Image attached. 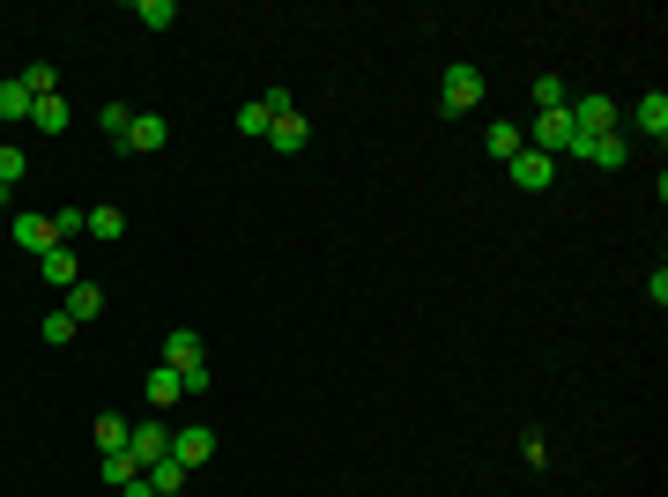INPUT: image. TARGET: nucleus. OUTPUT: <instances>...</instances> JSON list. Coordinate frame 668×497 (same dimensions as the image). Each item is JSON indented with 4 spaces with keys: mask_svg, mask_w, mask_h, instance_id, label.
I'll list each match as a JSON object with an SVG mask.
<instances>
[{
    "mask_svg": "<svg viewBox=\"0 0 668 497\" xmlns=\"http://www.w3.org/2000/svg\"><path fill=\"white\" fill-rule=\"evenodd\" d=\"M572 157H586L594 171H624L631 164V141H624V126H617V134H580Z\"/></svg>",
    "mask_w": 668,
    "mask_h": 497,
    "instance_id": "obj_1",
    "label": "nucleus"
},
{
    "mask_svg": "<svg viewBox=\"0 0 668 497\" xmlns=\"http://www.w3.org/2000/svg\"><path fill=\"white\" fill-rule=\"evenodd\" d=\"M164 364H171L178 378L209 372V349H201V334H194V327H171V334H164Z\"/></svg>",
    "mask_w": 668,
    "mask_h": 497,
    "instance_id": "obj_2",
    "label": "nucleus"
},
{
    "mask_svg": "<svg viewBox=\"0 0 668 497\" xmlns=\"http://www.w3.org/2000/svg\"><path fill=\"white\" fill-rule=\"evenodd\" d=\"M565 112H572V141H580V134H617V104H609L602 89H594V97H572Z\"/></svg>",
    "mask_w": 668,
    "mask_h": 497,
    "instance_id": "obj_3",
    "label": "nucleus"
},
{
    "mask_svg": "<svg viewBox=\"0 0 668 497\" xmlns=\"http://www.w3.org/2000/svg\"><path fill=\"white\" fill-rule=\"evenodd\" d=\"M475 97H483V75H475V67H468V60H460V67H446V83H438V104H446V112H475Z\"/></svg>",
    "mask_w": 668,
    "mask_h": 497,
    "instance_id": "obj_4",
    "label": "nucleus"
},
{
    "mask_svg": "<svg viewBox=\"0 0 668 497\" xmlns=\"http://www.w3.org/2000/svg\"><path fill=\"white\" fill-rule=\"evenodd\" d=\"M275 112H290V97H283V89H260L252 104H238V134H252V141H268V126H275Z\"/></svg>",
    "mask_w": 668,
    "mask_h": 497,
    "instance_id": "obj_5",
    "label": "nucleus"
},
{
    "mask_svg": "<svg viewBox=\"0 0 668 497\" xmlns=\"http://www.w3.org/2000/svg\"><path fill=\"white\" fill-rule=\"evenodd\" d=\"M171 460H178V468H209V460H215V431H209V423L171 431Z\"/></svg>",
    "mask_w": 668,
    "mask_h": 497,
    "instance_id": "obj_6",
    "label": "nucleus"
},
{
    "mask_svg": "<svg viewBox=\"0 0 668 497\" xmlns=\"http://www.w3.org/2000/svg\"><path fill=\"white\" fill-rule=\"evenodd\" d=\"M126 453L141 460V468H149V460H164V453H171V423H164V415L134 423V431H126Z\"/></svg>",
    "mask_w": 668,
    "mask_h": 497,
    "instance_id": "obj_7",
    "label": "nucleus"
},
{
    "mask_svg": "<svg viewBox=\"0 0 668 497\" xmlns=\"http://www.w3.org/2000/svg\"><path fill=\"white\" fill-rule=\"evenodd\" d=\"M512 186H520V194H549V178H557V157H535V149H520V157H512Z\"/></svg>",
    "mask_w": 668,
    "mask_h": 497,
    "instance_id": "obj_8",
    "label": "nucleus"
},
{
    "mask_svg": "<svg viewBox=\"0 0 668 497\" xmlns=\"http://www.w3.org/2000/svg\"><path fill=\"white\" fill-rule=\"evenodd\" d=\"M565 149H572V112L557 104V112L535 120V157H565Z\"/></svg>",
    "mask_w": 668,
    "mask_h": 497,
    "instance_id": "obj_9",
    "label": "nucleus"
},
{
    "mask_svg": "<svg viewBox=\"0 0 668 497\" xmlns=\"http://www.w3.org/2000/svg\"><path fill=\"white\" fill-rule=\"evenodd\" d=\"M38 275L52 283V290H75V283H83V260H75V246H52V252H38Z\"/></svg>",
    "mask_w": 668,
    "mask_h": 497,
    "instance_id": "obj_10",
    "label": "nucleus"
},
{
    "mask_svg": "<svg viewBox=\"0 0 668 497\" xmlns=\"http://www.w3.org/2000/svg\"><path fill=\"white\" fill-rule=\"evenodd\" d=\"M305 141H312V126H305V112H275V126H268V149H283V157H297V149H305Z\"/></svg>",
    "mask_w": 668,
    "mask_h": 497,
    "instance_id": "obj_11",
    "label": "nucleus"
},
{
    "mask_svg": "<svg viewBox=\"0 0 668 497\" xmlns=\"http://www.w3.org/2000/svg\"><path fill=\"white\" fill-rule=\"evenodd\" d=\"M164 141H171V126L157 120V112H134V134H126V149H134V157H157Z\"/></svg>",
    "mask_w": 668,
    "mask_h": 497,
    "instance_id": "obj_12",
    "label": "nucleus"
},
{
    "mask_svg": "<svg viewBox=\"0 0 668 497\" xmlns=\"http://www.w3.org/2000/svg\"><path fill=\"white\" fill-rule=\"evenodd\" d=\"M631 120H639V134H646V141H668V97H661V89H646Z\"/></svg>",
    "mask_w": 668,
    "mask_h": 497,
    "instance_id": "obj_13",
    "label": "nucleus"
},
{
    "mask_svg": "<svg viewBox=\"0 0 668 497\" xmlns=\"http://www.w3.org/2000/svg\"><path fill=\"white\" fill-rule=\"evenodd\" d=\"M141 475H149V490L157 497H186V468H178V460H149V468H141Z\"/></svg>",
    "mask_w": 668,
    "mask_h": 497,
    "instance_id": "obj_14",
    "label": "nucleus"
},
{
    "mask_svg": "<svg viewBox=\"0 0 668 497\" xmlns=\"http://www.w3.org/2000/svg\"><path fill=\"white\" fill-rule=\"evenodd\" d=\"M483 149H491L498 164H512V157L528 149V134H520V126H512V120H498V126H491V134H483Z\"/></svg>",
    "mask_w": 668,
    "mask_h": 497,
    "instance_id": "obj_15",
    "label": "nucleus"
},
{
    "mask_svg": "<svg viewBox=\"0 0 668 497\" xmlns=\"http://www.w3.org/2000/svg\"><path fill=\"white\" fill-rule=\"evenodd\" d=\"M15 246L23 252H52V215H15Z\"/></svg>",
    "mask_w": 668,
    "mask_h": 497,
    "instance_id": "obj_16",
    "label": "nucleus"
},
{
    "mask_svg": "<svg viewBox=\"0 0 668 497\" xmlns=\"http://www.w3.org/2000/svg\"><path fill=\"white\" fill-rule=\"evenodd\" d=\"M30 126L38 134H67V97H30Z\"/></svg>",
    "mask_w": 668,
    "mask_h": 497,
    "instance_id": "obj_17",
    "label": "nucleus"
},
{
    "mask_svg": "<svg viewBox=\"0 0 668 497\" xmlns=\"http://www.w3.org/2000/svg\"><path fill=\"white\" fill-rule=\"evenodd\" d=\"M60 312H67L75 327H83V320H97V312H104V290H97V283H75V290H67V305H60Z\"/></svg>",
    "mask_w": 668,
    "mask_h": 497,
    "instance_id": "obj_18",
    "label": "nucleus"
},
{
    "mask_svg": "<svg viewBox=\"0 0 668 497\" xmlns=\"http://www.w3.org/2000/svg\"><path fill=\"white\" fill-rule=\"evenodd\" d=\"M178 394H186V378L171 372V364H157V372H149V409L164 415V409H171V401H178Z\"/></svg>",
    "mask_w": 668,
    "mask_h": 497,
    "instance_id": "obj_19",
    "label": "nucleus"
},
{
    "mask_svg": "<svg viewBox=\"0 0 668 497\" xmlns=\"http://www.w3.org/2000/svg\"><path fill=\"white\" fill-rule=\"evenodd\" d=\"M15 83L30 89V97H60V67H52V60H30V67L15 75Z\"/></svg>",
    "mask_w": 668,
    "mask_h": 497,
    "instance_id": "obj_20",
    "label": "nucleus"
},
{
    "mask_svg": "<svg viewBox=\"0 0 668 497\" xmlns=\"http://www.w3.org/2000/svg\"><path fill=\"white\" fill-rule=\"evenodd\" d=\"M120 231H126L120 208H89V238H97V246H120Z\"/></svg>",
    "mask_w": 668,
    "mask_h": 497,
    "instance_id": "obj_21",
    "label": "nucleus"
},
{
    "mask_svg": "<svg viewBox=\"0 0 668 497\" xmlns=\"http://www.w3.org/2000/svg\"><path fill=\"white\" fill-rule=\"evenodd\" d=\"M134 475H141V460L126 453V446H120V453H104V483H112V490H120V483H134Z\"/></svg>",
    "mask_w": 668,
    "mask_h": 497,
    "instance_id": "obj_22",
    "label": "nucleus"
},
{
    "mask_svg": "<svg viewBox=\"0 0 668 497\" xmlns=\"http://www.w3.org/2000/svg\"><path fill=\"white\" fill-rule=\"evenodd\" d=\"M557 104H572V83L543 75V83H535V112H557Z\"/></svg>",
    "mask_w": 668,
    "mask_h": 497,
    "instance_id": "obj_23",
    "label": "nucleus"
},
{
    "mask_svg": "<svg viewBox=\"0 0 668 497\" xmlns=\"http://www.w3.org/2000/svg\"><path fill=\"white\" fill-rule=\"evenodd\" d=\"M0 120H30V89L23 83H0Z\"/></svg>",
    "mask_w": 668,
    "mask_h": 497,
    "instance_id": "obj_24",
    "label": "nucleus"
},
{
    "mask_svg": "<svg viewBox=\"0 0 668 497\" xmlns=\"http://www.w3.org/2000/svg\"><path fill=\"white\" fill-rule=\"evenodd\" d=\"M97 126H104V134H112V141L126 149V134H134V112H126V104H104V112H97Z\"/></svg>",
    "mask_w": 668,
    "mask_h": 497,
    "instance_id": "obj_25",
    "label": "nucleus"
},
{
    "mask_svg": "<svg viewBox=\"0 0 668 497\" xmlns=\"http://www.w3.org/2000/svg\"><path fill=\"white\" fill-rule=\"evenodd\" d=\"M126 431H134V423H120V415H97V446H104V453H120Z\"/></svg>",
    "mask_w": 668,
    "mask_h": 497,
    "instance_id": "obj_26",
    "label": "nucleus"
},
{
    "mask_svg": "<svg viewBox=\"0 0 668 497\" xmlns=\"http://www.w3.org/2000/svg\"><path fill=\"white\" fill-rule=\"evenodd\" d=\"M134 15H141V23H149V30H171V23H178V8H171V0H141V8H134Z\"/></svg>",
    "mask_w": 668,
    "mask_h": 497,
    "instance_id": "obj_27",
    "label": "nucleus"
},
{
    "mask_svg": "<svg viewBox=\"0 0 668 497\" xmlns=\"http://www.w3.org/2000/svg\"><path fill=\"white\" fill-rule=\"evenodd\" d=\"M23 171H30V157H23V149H15V141H0V186H15V178H23Z\"/></svg>",
    "mask_w": 668,
    "mask_h": 497,
    "instance_id": "obj_28",
    "label": "nucleus"
},
{
    "mask_svg": "<svg viewBox=\"0 0 668 497\" xmlns=\"http://www.w3.org/2000/svg\"><path fill=\"white\" fill-rule=\"evenodd\" d=\"M45 341H52V349H67V341H75V320H67V312H52V320H45Z\"/></svg>",
    "mask_w": 668,
    "mask_h": 497,
    "instance_id": "obj_29",
    "label": "nucleus"
},
{
    "mask_svg": "<svg viewBox=\"0 0 668 497\" xmlns=\"http://www.w3.org/2000/svg\"><path fill=\"white\" fill-rule=\"evenodd\" d=\"M520 460H528V468H543V460H549V438H543V431H528V438H520Z\"/></svg>",
    "mask_w": 668,
    "mask_h": 497,
    "instance_id": "obj_30",
    "label": "nucleus"
},
{
    "mask_svg": "<svg viewBox=\"0 0 668 497\" xmlns=\"http://www.w3.org/2000/svg\"><path fill=\"white\" fill-rule=\"evenodd\" d=\"M120 497H157V490H149V475H134V483H120Z\"/></svg>",
    "mask_w": 668,
    "mask_h": 497,
    "instance_id": "obj_31",
    "label": "nucleus"
},
{
    "mask_svg": "<svg viewBox=\"0 0 668 497\" xmlns=\"http://www.w3.org/2000/svg\"><path fill=\"white\" fill-rule=\"evenodd\" d=\"M0 201H8V186H0Z\"/></svg>",
    "mask_w": 668,
    "mask_h": 497,
    "instance_id": "obj_32",
    "label": "nucleus"
}]
</instances>
